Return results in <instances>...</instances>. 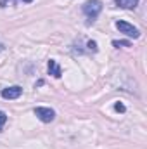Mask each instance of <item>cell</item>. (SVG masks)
Here are the masks:
<instances>
[{
	"label": "cell",
	"instance_id": "1",
	"mask_svg": "<svg viewBox=\"0 0 147 149\" xmlns=\"http://www.w3.org/2000/svg\"><path fill=\"white\" fill-rule=\"evenodd\" d=\"M81 10H83V14L87 16L88 23H94V21L99 17L101 10H102V2H101V0H88V2L83 3Z\"/></svg>",
	"mask_w": 147,
	"mask_h": 149
},
{
	"label": "cell",
	"instance_id": "2",
	"mask_svg": "<svg viewBox=\"0 0 147 149\" xmlns=\"http://www.w3.org/2000/svg\"><path fill=\"white\" fill-rule=\"evenodd\" d=\"M116 28H118L121 33H125L126 37H132V38H139L140 37L139 28H135L133 24H130V23H126V21H116Z\"/></svg>",
	"mask_w": 147,
	"mask_h": 149
},
{
	"label": "cell",
	"instance_id": "3",
	"mask_svg": "<svg viewBox=\"0 0 147 149\" xmlns=\"http://www.w3.org/2000/svg\"><path fill=\"white\" fill-rule=\"evenodd\" d=\"M35 114H37L38 120L43 121V123H50V121H54V118H55V111H54L52 108H43V106L35 108Z\"/></svg>",
	"mask_w": 147,
	"mask_h": 149
},
{
	"label": "cell",
	"instance_id": "4",
	"mask_svg": "<svg viewBox=\"0 0 147 149\" xmlns=\"http://www.w3.org/2000/svg\"><path fill=\"white\" fill-rule=\"evenodd\" d=\"M21 94H23V88L19 87V85H14V87H7V88H3L2 90V97L3 99H17V97H21Z\"/></svg>",
	"mask_w": 147,
	"mask_h": 149
},
{
	"label": "cell",
	"instance_id": "5",
	"mask_svg": "<svg viewBox=\"0 0 147 149\" xmlns=\"http://www.w3.org/2000/svg\"><path fill=\"white\" fill-rule=\"evenodd\" d=\"M49 74H52L54 78H61V74H62L61 66H59V64H57V61H54V59H50V61H49Z\"/></svg>",
	"mask_w": 147,
	"mask_h": 149
},
{
	"label": "cell",
	"instance_id": "6",
	"mask_svg": "<svg viewBox=\"0 0 147 149\" xmlns=\"http://www.w3.org/2000/svg\"><path fill=\"white\" fill-rule=\"evenodd\" d=\"M114 2H116V5L121 7V9H135L140 0H114Z\"/></svg>",
	"mask_w": 147,
	"mask_h": 149
},
{
	"label": "cell",
	"instance_id": "7",
	"mask_svg": "<svg viewBox=\"0 0 147 149\" xmlns=\"http://www.w3.org/2000/svg\"><path fill=\"white\" fill-rule=\"evenodd\" d=\"M112 45H114L116 49H119V47H132V43H130V42H125V40H114Z\"/></svg>",
	"mask_w": 147,
	"mask_h": 149
},
{
	"label": "cell",
	"instance_id": "8",
	"mask_svg": "<svg viewBox=\"0 0 147 149\" xmlns=\"http://www.w3.org/2000/svg\"><path fill=\"white\" fill-rule=\"evenodd\" d=\"M87 47H88V50H92V52H97V50H99L97 42H94V40H88V42H87Z\"/></svg>",
	"mask_w": 147,
	"mask_h": 149
},
{
	"label": "cell",
	"instance_id": "9",
	"mask_svg": "<svg viewBox=\"0 0 147 149\" xmlns=\"http://www.w3.org/2000/svg\"><path fill=\"white\" fill-rule=\"evenodd\" d=\"M5 123H7V114L3 111H0V132H2V128H3Z\"/></svg>",
	"mask_w": 147,
	"mask_h": 149
},
{
	"label": "cell",
	"instance_id": "10",
	"mask_svg": "<svg viewBox=\"0 0 147 149\" xmlns=\"http://www.w3.org/2000/svg\"><path fill=\"white\" fill-rule=\"evenodd\" d=\"M114 109H116L118 113H125V111H126L125 104H121V102H116V104H114Z\"/></svg>",
	"mask_w": 147,
	"mask_h": 149
},
{
	"label": "cell",
	"instance_id": "11",
	"mask_svg": "<svg viewBox=\"0 0 147 149\" xmlns=\"http://www.w3.org/2000/svg\"><path fill=\"white\" fill-rule=\"evenodd\" d=\"M16 0H0V7H7V5H14Z\"/></svg>",
	"mask_w": 147,
	"mask_h": 149
},
{
	"label": "cell",
	"instance_id": "12",
	"mask_svg": "<svg viewBox=\"0 0 147 149\" xmlns=\"http://www.w3.org/2000/svg\"><path fill=\"white\" fill-rule=\"evenodd\" d=\"M23 2H24V3H31L33 0H23Z\"/></svg>",
	"mask_w": 147,
	"mask_h": 149
},
{
	"label": "cell",
	"instance_id": "13",
	"mask_svg": "<svg viewBox=\"0 0 147 149\" xmlns=\"http://www.w3.org/2000/svg\"><path fill=\"white\" fill-rule=\"evenodd\" d=\"M2 50H3V45H2V43H0V52H2Z\"/></svg>",
	"mask_w": 147,
	"mask_h": 149
}]
</instances>
